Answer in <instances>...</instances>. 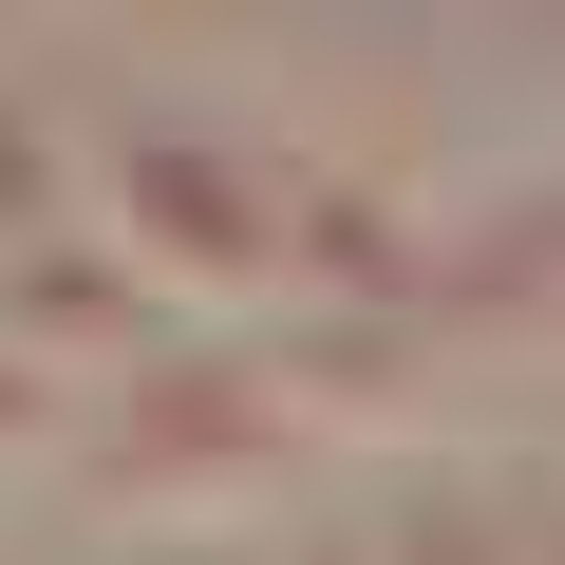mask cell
Masks as SVG:
<instances>
[{
  "mask_svg": "<svg viewBox=\"0 0 565 565\" xmlns=\"http://www.w3.org/2000/svg\"><path fill=\"white\" fill-rule=\"evenodd\" d=\"M0 245H57V151L0 114Z\"/></svg>",
  "mask_w": 565,
  "mask_h": 565,
  "instance_id": "obj_2",
  "label": "cell"
},
{
  "mask_svg": "<svg viewBox=\"0 0 565 565\" xmlns=\"http://www.w3.org/2000/svg\"><path fill=\"white\" fill-rule=\"evenodd\" d=\"M0 434H39V359H0Z\"/></svg>",
  "mask_w": 565,
  "mask_h": 565,
  "instance_id": "obj_3",
  "label": "cell"
},
{
  "mask_svg": "<svg viewBox=\"0 0 565 565\" xmlns=\"http://www.w3.org/2000/svg\"><path fill=\"white\" fill-rule=\"evenodd\" d=\"M114 207H151V245H170L189 282H282V245H302V226H282L302 189H282V170H207L189 132L114 151Z\"/></svg>",
  "mask_w": 565,
  "mask_h": 565,
  "instance_id": "obj_1",
  "label": "cell"
}]
</instances>
